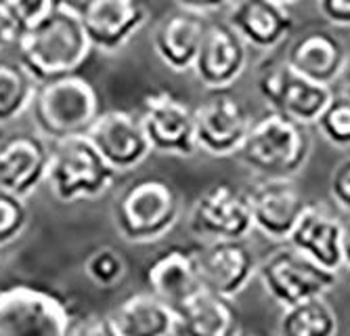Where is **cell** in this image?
<instances>
[{"label":"cell","instance_id":"cell-1","mask_svg":"<svg viewBox=\"0 0 350 336\" xmlns=\"http://www.w3.org/2000/svg\"><path fill=\"white\" fill-rule=\"evenodd\" d=\"M17 61L38 84L78 74L86 64L92 47L84 32L80 11L66 0L46 21L15 40Z\"/></svg>","mask_w":350,"mask_h":336},{"label":"cell","instance_id":"cell-2","mask_svg":"<svg viewBox=\"0 0 350 336\" xmlns=\"http://www.w3.org/2000/svg\"><path fill=\"white\" fill-rule=\"evenodd\" d=\"M183 217V198L170 181L145 177L129 183L118 192L111 206V219L118 235L135 244L160 242Z\"/></svg>","mask_w":350,"mask_h":336},{"label":"cell","instance_id":"cell-3","mask_svg":"<svg viewBox=\"0 0 350 336\" xmlns=\"http://www.w3.org/2000/svg\"><path fill=\"white\" fill-rule=\"evenodd\" d=\"M310 151L308 127L269 109L254 118L237 158L260 179H296L308 164Z\"/></svg>","mask_w":350,"mask_h":336},{"label":"cell","instance_id":"cell-4","mask_svg":"<svg viewBox=\"0 0 350 336\" xmlns=\"http://www.w3.org/2000/svg\"><path fill=\"white\" fill-rule=\"evenodd\" d=\"M29 112L36 133L49 143H57L84 137L90 131L101 116V97L88 78L68 74L40 82Z\"/></svg>","mask_w":350,"mask_h":336},{"label":"cell","instance_id":"cell-5","mask_svg":"<svg viewBox=\"0 0 350 336\" xmlns=\"http://www.w3.org/2000/svg\"><path fill=\"white\" fill-rule=\"evenodd\" d=\"M118 177L86 135L51 143L46 185L55 200L63 204L101 200L113 190Z\"/></svg>","mask_w":350,"mask_h":336},{"label":"cell","instance_id":"cell-6","mask_svg":"<svg viewBox=\"0 0 350 336\" xmlns=\"http://www.w3.org/2000/svg\"><path fill=\"white\" fill-rule=\"evenodd\" d=\"M74 322L68 300L49 288H0V336H72Z\"/></svg>","mask_w":350,"mask_h":336},{"label":"cell","instance_id":"cell-7","mask_svg":"<svg viewBox=\"0 0 350 336\" xmlns=\"http://www.w3.org/2000/svg\"><path fill=\"white\" fill-rule=\"evenodd\" d=\"M256 278L265 292L283 309L308 298L325 296L336 288L340 273L314 265L292 246H283L258 261Z\"/></svg>","mask_w":350,"mask_h":336},{"label":"cell","instance_id":"cell-8","mask_svg":"<svg viewBox=\"0 0 350 336\" xmlns=\"http://www.w3.org/2000/svg\"><path fill=\"white\" fill-rule=\"evenodd\" d=\"M187 229L202 242L245 240L254 231L250 194L233 183H214L191 204Z\"/></svg>","mask_w":350,"mask_h":336},{"label":"cell","instance_id":"cell-9","mask_svg":"<svg viewBox=\"0 0 350 336\" xmlns=\"http://www.w3.org/2000/svg\"><path fill=\"white\" fill-rule=\"evenodd\" d=\"M258 95L271 112L288 116L300 125H314L327 103L334 99V88L312 82L292 70L285 61L265 64L256 78Z\"/></svg>","mask_w":350,"mask_h":336},{"label":"cell","instance_id":"cell-10","mask_svg":"<svg viewBox=\"0 0 350 336\" xmlns=\"http://www.w3.org/2000/svg\"><path fill=\"white\" fill-rule=\"evenodd\" d=\"M141 125L155 154L191 158L198 154L196 109L172 90L155 88L143 97Z\"/></svg>","mask_w":350,"mask_h":336},{"label":"cell","instance_id":"cell-11","mask_svg":"<svg viewBox=\"0 0 350 336\" xmlns=\"http://www.w3.org/2000/svg\"><path fill=\"white\" fill-rule=\"evenodd\" d=\"M193 109L198 151L212 158L237 156L254 122L247 105L229 90H208Z\"/></svg>","mask_w":350,"mask_h":336},{"label":"cell","instance_id":"cell-12","mask_svg":"<svg viewBox=\"0 0 350 336\" xmlns=\"http://www.w3.org/2000/svg\"><path fill=\"white\" fill-rule=\"evenodd\" d=\"M76 7L92 51L107 57L122 53L151 19L147 0H82Z\"/></svg>","mask_w":350,"mask_h":336},{"label":"cell","instance_id":"cell-13","mask_svg":"<svg viewBox=\"0 0 350 336\" xmlns=\"http://www.w3.org/2000/svg\"><path fill=\"white\" fill-rule=\"evenodd\" d=\"M86 137L118 175L137 170L153 154L139 114L126 109L101 112Z\"/></svg>","mask_w":350,"mask_h":336},{"label":"cell","instance_id":"cell-14","mask_svg":"<svg viewBox=\"0 0 350 336\" xmlns=\"http://www.w3.org/2000/svg\"><path fill=\"white\" fill-rule=\"evenodd\" d=\"M204 290L235 300L258 273V257L245 240L206 242L193 250Z\"/></svg>","mask_w":350,"mask_h":336},{"label":"cell","instance_id":"cell-15","mask_svg":"<svg viewBox=\"0 0 350 336\" xmlns=\"http://www.w3.org/2000/svg\"><path fill=\"white\" fill-rule=\"evenodd\" d=\"M51 143L36 131L11 133L0 139V190L29 198L46 183Z\"/></svg>","mask_w":350,"mask_h":336},{"label":"cell","instance_id":"cell-16","mask_svg":"<svg viewBox=\"0 0 350 336\" xmlns=\"http://www.w3.org/2000/svg\"><path fill=\"white\" fill-rule=\"evenodd\" d=\"M247 49L227 21H210L191 74L208 90H229L247 70Z\"/></svg>","mask_w":350,"mask_h":336},{"label":"cell","instance_id":"cell-17","mask_svg":"<svg viewBox=\"0 0 350 336\" xmlns=\"http://www.w3.org/2000/svg\"><path fill=\"white\" fill-rule=\"evenodd\" d=\"M250 194L254 231L273 242H288L306 200L294 179H262Z\"/></svg>","mask_w":350,"mask_h":336},{"label":"cell","instance_id":"cell-18","mask_svg":"<svg viewBox=\"0 0 350 336\" xmlns=\"http://www.w3.org/2000/svg\"><path fill=\"white\" fill-rule=\"evenodd\" d=\"M346 223L325 204L308 202L288 237V246L327 271L340 273L344 267L342 242Z\"/></svg>","mask_w":350,"mask_h":336},{"label":"cell","instance_id":"cell-19","mask_svg":"<svg viewBox=\"0 0 350 336\" xmlns=\"http://www.w3.org/2000/svg\"><path fill=\"white\" fill-rule=\"evenodd\" d=\"M208 27L210 21L206 15L178 7L155 23L151 34V49L170 72H191Z\"/></svg>","mask_w":350,"mask_h":336},{"label":"cell","instance_id":"cell-20","mask_svg":"<svg viewBox=\"0 0 350 336\" xmlns=\"http://www.w3.org/2000/svg\"><path fill=\"white\" fill-rule=\"evenodd\" d=\"M227 23L247 47L258 51L279 47L296 27L290 7L275 0H235L229 7Z\"/></svg>","mask_w":350,"mask_h":336},{"label":"cell","instance_id":"cell-21","mask_svg":"<svg viewBox=\"0 0 350 336\" xmlns=\"http://www.w3.org/2000/svg\"><path fill=\"white\" fill-rule=\"evenodd\" d=\"M147 290L176 313L183 305L204 290L193 250L172 246L157 255L145 271Z\"/></svg>","mask_w":350,"mask_h":336},{"label":"cell","instance_id":"cell-22","mask_svg":"<svg viewBox=\"0 0 350 336\" xmlns=\"http://www.w3.org/2000/svg\"><path fill=\"white\" fill-rule=\"evenodd\" d=\"M346 59L348 51L342 40L325 29H312L296 38L283 57L285 64L300 76L325 86L340 80Z\"/></svg>","mask_w":350,"mask_h":336},{"label":"cell","instance_id":"cell-23","mask_svg":"<svg viewBox=\"0 0 350 336\" xmlns=\"http://www.w3.org/2000/svg\"><path fill=\"white\" fill-rule=\"evenodd\" d=\"M176 334L180 336H239L241 320L231 298L208 290L191 296L176 311Z\"/></svg>","mask_w":350,"mask_h":336},{"label":"cell","instance_id":"cell-24","mask_svg":"<svg viewBox=\"0 0 350 336\" xmlns=\"http://www.w3.org/2000/svg\"><path fill=\"white\" fill-rule=\"evenodd\" d=\"M120 336H174L176 313L149 290L124 298L109 313Z\"/></svg>","mask_w":350,"mask_h":336},{"label":"cell","instance_id":"cell-25","mask_svg":"<svg viewBox=\"0 0 350 336\" xmlns=\"http://www.w3.org/2000/svg\"><path fill=\"white\" fill-rule=\"evenodd\" d=\"M279 336H338L340 320L325 296L283 307L277 322Z\"/></svg>","mask_w":350,"mask_h":336},{"label":"cell","instance_id":"cell-26","mask_svg":"<svg viewBox=\"0 0 350 336\" xmlns=\"http://www.w3.org/2000/svg\"><path fill=\"white\" fill-rule=\"evenodd\" d=\"M38 82L19 61L0 59V127L17 122L31 109Z\"/></svg>","mask_w":350,"mask_h":336},{"label":"cell","instance_id":"cell-27","mask_svg":"<svg viewBox=\"0 0 350 336\" xmlns=\"http://www.w3.org/2000/svg\"><path fill=\"white\" fill-rule=\"evenodd\" d=\"M66 0H0L15 40L46 21Z\"/></svg>","mask_w":350,"mask_h":336},{"label":"cell","instance_id":"cell-28","mask_svg":"<svg viewBox=\"0 0 350 336\" xmlns=\"http://www.w3.org/2000/svg\"><path fill=\"white\" fill-rule=\"evenodd\" d=\"M126 271H129V263L120 250L111 246L97 248L84 261V273L88 282L103 290L120 286L126 278Z\"/></svg>","mask_w":350,"mask_h":336},{"label":"cell","instance_id":"cell-29","mask_svg":"<svg viewBox=\"0 0 350 336\" xmlns=\"http://www.w3.org/2000/svg\"><path fill=\"white\" fill-rule=\"evenodd\" d=\"M319 135L338 149H350V99L334 95L319 120L314 122Z\"/></svg>","mask_w":350,"mask_h":336},{"label":"cell","instance_id":"cell-30","mask_svg":"<svg viewBox=\"0 0 350 336\" xmlns=\"http://www.w3.org/2000/svg\"><path fill=\"white\" fill-rule=\"evenodd\" d=\"M29 225L27 200L0 190V250L15 244Z\"/></svg>","mask_w":350,"mask_h":336},{"label":"cell","instance_id":"cell-31","mask_svg":"<svg viewBox=\"0 0 350 336\" xmlns=\"http://www.w3.org/2000/svg\"><path fill=\"white\" fill-rule=\"evenodd\" d=\"M329 196L342 210L350 212V156L344 158L329 177Z\"/></svg>","mask_w":350,"mask_h":336},{"label":"cell","instance_id":"cell-32","mask_svg":"<svg viewBox=\"0 0 350 336\" xmlns=\"http://www.w3.org/2000/svg\"><path fill=\"white\" fill-rule=\"evenodd\" d=\"M72 336H120L109 313H90L84 318H76Z\"/></svg>","mask_w":350,"mask_h":336},{"label":"cell","instance_id":"cell-33","mask_svg":"<svg viewBox=\"0 0 350 336\" xmlns=\"http://www.w3.org/2000/svg\"><path fill=\"white\" fill-rule=\"evenodd\" d=\"M325 21L338 27H350V0H317Z\"/></svg>","mask_w":350,"mask_h":336},{"label":"cell","instance_id":"cell-34","mask_svg":"<svg viewBox=\"0 0 350 336\" xmlns=\"http://www.w3.org/2000/svg\"><path fill=\"white\" fill-rule=\"evenodd\" d=\"M174 3H176L180 9L208 15V13H214V11L229 9V7L235 3V0H174Z\"/></svg>","mask_w":350,"mask_h":336},{"label":"cell","instance_id":"cell-35","mask_svg":"<svg viewBox=\"0 0 350 336\" xmlns=\"http://www.w3.org/2000/svg\"><path fill=\"white\" fill-rule=\"evenodd\" d=\"M9 44H15V34H13V29L5 17V11L3 7H0V51L7 49Z\"/></svg>","mask_w":350,"mask_h":336},{"label":"cell","instance_id":"cell-36","mask_svg":"<svg viewBox=\"0 0 350 336\" xmlns=\"http://www.w3.org/2000/svg\"><path fill=\"white\" fill-rule=\"evenodd\" d=\"M340 82H342V93L340 95H344V97L350 99V53H348V59H346V64H344Z\"/></svg>","mask_w":350,"mask_h":336},{"label":"cell","instance_id":"cell-37","mask_svg":"<svg viewBox=\"0 0 350 336\" xmlns=\"http://www.w3.org/2000/svg\"><path fill=\"white\" fill-rule=\"evenodd\" d=\"M342 257H344V267H346V269H350V223H346V227H344Z\"/></svg>","mask_w":350,"mask_h":336},{"label":"cell","instance_id":"cell-38","mask_svg":"<svg viewBox=\"0 0 350 336\" xmlns=\"http://www.w3.org/2000/svg\"><path fill=\"white\" fill-rule=\"evenodd\" d=\"M275 3H279V5H283V7H290V5H296L298 0H275Z\"/></svg>","mask_w":350,"mask_h":336},{"label":"cell","instance_id":"cell-39","mask_svg":"<svg viewBox=\"0 0 350 336\" xmlns=\"http://www.w3.org/2000/svg\"><path fill=\"white\" fill-rule=\"evenodd\" d=\"M239 336H271V334H262V332H241Z\"/></svg>","mask_w":350,"mask_h":336}]
</instances>
